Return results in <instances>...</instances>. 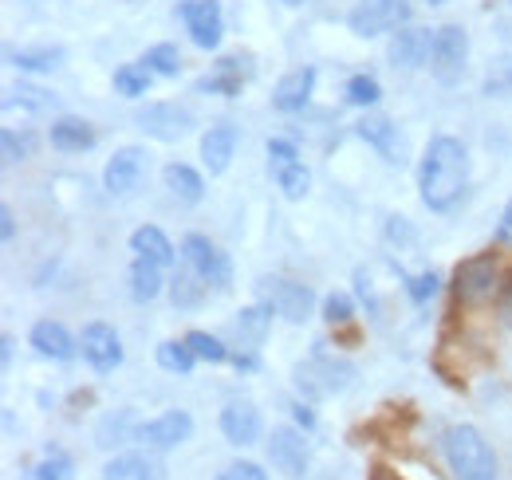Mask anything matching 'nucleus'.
I'll return each instance as SVG.
<instances>
[{"label": "nucleus", "instance_id": "1", "mask_svg": "<svg viewBox=\"0 0 512 480\" xmlns=\"http://www.w3.org/2000/svg\"><path fill=\"white\" fill-rule=\"evenodd\" d=\"M469 185V154L457 138H434L422 154V166H418V189H422V205L434 209V213H446L461 201Z\"/></svg>", "mask_w": 512, "mask_h": 480}, {"label": "nucleus", "instance_id": "2", "mask_svg": "<svg viewBox=\"0 0 512 480\" xmlns=\"http://www.w3.org/2000/svg\"><path fill=\"white\" fill-rule=\"evenodd\" d=\"M442 449L453 480H497V453L477 425H449Z\"/></svg>", "mask_w": 512, "mask_h": 480}, {"label": "nucleus", "instance_id": "3", "mask_svg": "<svg viewBox=\"0 0 512 480\" xmlns=\"http://www.w3.org/2000/svg\"><path fill=\"white\" fill-rule=\"evenodd\" d=\"M493 296H501V264H497L493 252L457 264V272H453V300L461 303V307H481Z\"/></svg>", "mask_w": 512, "mask_h": 480}, {"label": "nucleus", "instance_id": "4", "mask_svg": "<svg viewBox=\"0 0 512 480\" xmlns=\"http://www.w3.org/2000/svg\"><path fill=\"white\" fill-rule=\"evenodd\" d=\"M292 378H296L300 394H308V398H335V394H343V390L351 386L355 366H351L347 359L312 355V359L300 362V366L292 370Z\"/></svg>", "mask_w": 512, "mask_h": 480}, {"label": "nucleus", "instance_id": "5", "mask_svg": "<svg viewBox=\"0 0 512 480\" xmlns=\"http://www.w3.org/2000/svg\"><path fill=\"white\" fill-rule=\"evenodd\" d=\"M260 292V303H268L276 315H284L288 323H308L312 319V307H316V296L308 284H296V280H280V276H264L256 284Z\"/></svg>", "mask_w": 512, "mask_h": 480}, {"label": "nucleus", "instance_id": "6", "mask_svg": "<svg viewBox=\"0 0 512 480\" xmlns=\"http://www.w3.org/2000/svg\"><path fill=\"white\" fill-rule=\"evenodd\" d=\"M182 264H190L213 292H229V284H233L229 256L217 244H209V237H201V233H190V237L182 240Z\"/></svg>", "mask_w": 512, "mask_h": 480}, {"label": "nucleus", "instance_id": "7", "mask_svg": "<svg viewBox=\"0 0 512 480\" xmlns=\"http://www.w3.org/2000/svg\"><path fill=\"white\" fill-rule=\"evenodd\" d=\"M465 60H469V36L457 28V24H446L434 32V52H430V71L442 87H453L461 83L465 75Z\"/></svg>", "mask_w": 512, "mask_h": 480}, {"label": "nucleus", "instance_id": "8", "mask_svg": "<svg viewBox=\"0 0 512 480\" xmlns=\"http://www.w3.org/2000/svg\"><path fill=\"white\" fill-rule=\"evenodd\" d=\"M410 20V4L406 0H359L347 16L351 32L355 36H383V32H394Z\"/></svg>", "mask_w": 512, "mask_h": 480}, {"label": "nucleus", "instance_id": "9", "mask_svg": "<svg viewBox=\"0 0 512 480\" xmlns=\"http://www.w3.org/2000/svg\"><path fill=\"white\" fill-rule=\"evenodd\" d=\"M264 453H268V461H272L284 477H292V480L304 477V473H308V461H312V449H308L304 433H296V429H288V425H276V429L268 433Z\"/></svg>", "mask_w": 512, "mask_h": 480}, {"label": "nucleus", "instance_id": "10", "mask_svg": "<svg viewBox=\"0 0 512 480\" xmlns=\"http://www.w3.org/2000/svg\"><path fill=\"white\" fill-rule=\"evenodd\" d=\"M178 16L182 24L190 28V40L197 48L213 52L225 36V16H221V4L217 0H182L178 4Z\"/></svg>", "mask_w": 512, "mask_h": 480}, {"label": "nucleus", "instance_id": "11", "mask_svg": "<svg viewBox=\"0 0 512 480\" xmlns=\"http://www.w3.org/2000/svg\"><path fill=\"white\" fill-rule=\"evenodd\" d=\"M79 347H83V359L91 362L99 374H111V370L123 362V339H119V331H115L111 323H103V319H95V323L83 327Z\"/></svg>", "mask_w": 512, "mask_h": 480}, {"label": "nucleus", "instance_id": "12", "mask_svg": "<svg viewBox=\"0 0 512 480\" xmlns=\"http://www.w3.org/2000/svg\"><path fill=\"white\" fill-rule=\"evenodd\" d=\"M138 126L158 142H178L193 130V115L178 103H150L138 111Z\"/></svg>", "mask_w": 512, "mask_h": 480}, {"label": "nucleus", "instance_id": "13", "mask_svg": "<svg viewBox=\"0 0 512 480\" xmlns=\"http://www.w3.org/2000/svg\"><path fill=\"white\" fill-rule=\"evenodd\" d=\"M434 52V32L430 28H398L390 48H386V60L402 71H418L422 63H430Z\"/></svg>", "mask_w": 512, "mask_h": 480}, {"label": "nucleus", "instance_id": "14", "mask_svg": "<svg viewBox=\"0 0 512 480\" xmlns=\"http://www.w3.org/2000/svg\"><path fill=\"white\" fill-rule=\"evenodd\" d=\"M190 433H193V418L182 414V410H170V414H162V418L138 425V441H142L146 449H174V445L190 441Z\"/></svg>", "mask_w": 512, "mask_h": 480}, {"label": "nucleus", "instance_id": "15", "mask_svg": "<svg viewBox=\"0 0 512 480\" xmlns=\"http://www.w3.org/2000/svg\"><path fill=\"white\" fill-rule=\"evenodd\" d=\"M142 170H146V154H142L138 146H123V150H115V154H111V162H107V170H103V185H107V193L123 197V193H130V189H138Z\"/></svg>", "mask_w": 512, "mask_h": 480}, {"label": "nucleus", "instance_id": "16", "mask_svg": "<svg viewBox=\"0 0 512 480\" xmlns=\"http://www.w3.org/2000/svg\"><path fill=\"white\" fill-rule=\"evenodd\" d=\"M221 433H225L229 445H241V449L256 445V437H260V410H256L253 402H245V398L229 402L221 410Z\"/></svg>", "mask_w": 512, "mask_h": 480}, {"label": "nucleus", "instance_id": "17", "mask_svg": "<svg viewBox=\"0 0 512 480\" xmlns=\"http://www.w3.org/2000/svg\"><path fill=\"white\" fill-rule=\"evenodd\" d=\"M312 87H316V67H296V71H288V75L276 83V91H272V107L284 111V115H296V111L308 107Z\"/></svg>", "mask_w": 512, "mask_h": 480}, {"label": "nucleus", "instance_id": "18", "mask_svg": "<svg viewBox=\"0 0 512 480\" xmlns=\"http://www.w3.org/2000/svg\"><path fill=\"white\" fill-rule=\"evenodd\" d=\"M233 150H237V126L221 122V126H209L201 134V162L209 174H225L233 162Z\"/></svg>", "mask_w": 512, "mask_h": 480}, {"label": "nucleus", "instance_id": "19", "mask_svg": "<svg viewBox=\"0 0 512 480\" xmlns=\"http://www.w3.org/2000/svg\"><path fill=\"white\" fill-rule=\"evenodd\" d=\"M32 347H36V355L56 359V362H67L75 355V339L67 335L64 323H52V319H40V323L32 327Z\"/></svg>", "mask_w": 512, "mask_h": 480}, {"label": "nucleus", "instance_id": "20", "mask_svg": "<svg viewBox=\"0 0 512 480\" xmlns=\"http://www.w3.org/2000/svg\"><path fill=\"white\" fill-rule=\"evenodd\" d=\"M355 130H359V138H363V142H371V146L383 154L390 166H402V162H406V158H402V138H398V126H394L390 119H363Z\"/></svg>", "mask_w": 512, "mask_h": 480}, {"label": "nucleus", "instance_id": "21", "mask_svg": "<svg viewBox=\"0 0 512 480\" xmlns=\"http://www.w3.org/2000/svg\"><path fill=\"white\" fill-rule=\"evenodd\" d=\"M52 146L56 150H64V154H83V150H91L95 142H99V134H95V126L83 119H60L52 122Z\"/></svg>", "mask_w": 512, "mask_h": 480}, {"label": "nucleus", "instance_id": "22", "mask_svg": "<svg viewBox=\"0 0 512 480\" xmlns=\"http://www.w3.org/2000/svg\"><path fill=\"white\" fill-rule=\"evenodd\" d=\"M130 252L138 256V260H150V264H174V244L166 240L162 229H154V225H142V229H134L130 233Z\"/></svg>", "mask_w": 512, "mask_h": 480}, {"label": "nucleus", "instance_id": "23", "mask_svg": "<svg viewBox=\"0 0 512 480\" xmlns=\"http://www.w3.org/2000/svg\"><path fill=\"white\" fill-rule=\"evenodd\" d=\"M162 178H166V189L182 201V205H197L201 197H205V181L197 170H190L186 162H170L166 170H162Z\"/></svg>", "mask_w": 512, "mask_h": 480}, {"label": "nucleus", "instance_id": "24", "mask_svg": "<svg viewBox=\"0 0 512 480\" xmlns=\"http://www.w3.org/2000/svg\"><path fill=\"white\" fill-rule=\"evenodd\" d=\"M268 327H272V307H268V303L245 307V311L237 315V323H233V331H237V339L245 343V351H256V347L264 343Z\"/></svg>", "mask_w": 512, "mask_h": 480}, {"label": "nucleus", "instance_id": "25", "mask_svg": "<svg viewBox=\"0 0 512 480\" xmlns=\"http://www.w3.org/2000/svg\"><path fill=\"white\" fill-rule=\"evenodd\" d=\"M130 296L134 303H150L162 296V264H150V260H138L130 264Z\"/></svg>", "mask_w": 512, "mask_h": 480}, {"label": "nucleus", "instance_id": "26", "mask_svg": "<svg viewBox=\"0 0 512 480\" xmlns=\"http://www.w3.org/2000/svg\"><path fill=\"white\" fill-rule=\"evenodd\" d=\"M103 480H162L158 477V465L142 453H123L115 461H107L103 469Z\"/></svg>", "mask_w": 512, "mask_h": 480}, {"label": "nucleus", "instance_id": "27", "mask_svg": "<svg viewBox=\"0 0 512 480\" xmlns=\"http://www.w3.org/2000/svg\"><path fill=\"white\" fill-rule=\"evenodd\" d=\"M127 441H138V425H134L130 410H119L115 418H103L99 433H95V445L99 449H115V445H127Z\"/></svg>", "mask_w": 512, "mask_h": 480}, {"label": "nucleus", "instance_id": "28", "mask_svg": "<svg viewBox=\"0 0 512 480\" xmlns=\"http://www.w3.org/2000/svg\"><path fill=\"white\" fill-rule=\"evenodd\" d=\"M205 292H209V284L193 272L190 264H182V268L174 272V284H170V300H174V307H197V303L205 300Z\"/></svg>", "mask_w": 512, "mask_h": 480}, {"label": "nucleus", "instance_id": "29", "mask_svg": "<svg viewBox=\"0 0 512 480\" xmlns=\"http://www.w3.org/2000/svg\"><path fill=\"white\" fill-rule=\"evenodd\" d=\"M24 480H75V465L60 449H48L40 461H32L24 469Z\"/></svg>", "mask_w": 512, "mask_h": 480}, {"label": "nucleus", "instance_id": "30", "mask_svg": "<svg viewBox=\"0 0 512 480\" xmlns=\"http://www.w3.org/2000/svg\"><path fill=\"white\" fill-rule=\"evenodd\" d=\"M272 178H276L280 193H284L288 201H300V197L308 193V185H312V174L304 170V162H284V166H272Z\"/></svg>", "mask_w": 512, "mask_h": 480}, {"label": "nucleus", "instance_id": "31", "mask_svg": "<svg viewBox=\"0 0 512 480\" xmlns=\"http://www.w3.org/2000/svg\"><path fill=\"white\" fill-rule=\"evenodd\" d=\"M8 63L20 71H56L64 63V48H24V52H8Z\"/></svg>", "mask_w": 512, "mask_h": 480}, {"label": "nucleus", "instance_id": "32", "mask_svg": "<svg viewBox=\"0 0 512 480\" xmlns=\"http://www.w3.org/2000/svg\"><path fill=\"white\" fill-rule=\"evenodd\" d=\"M4 107H24V111H36V115H48V111H56V95H48V91H40V87H28V83H20V87H12V91H8Z\"/></svg>", "mask_w": 512, "mask_h": 480}, {"label": "nucleus", "instance_id": "33", "mask_svg": "<svg viewBox=\"0 0 512 480\" xmlns=\"http://www.w3.org/2000/svg\"><path fill=\"white\" fill-rule=\"evenodd\" d=\"M142 67L150 75H162V79H174L182 71V52L174 44H154L146 56H142Z\"/></svg>", "mask_w": 512, "mask_h": 480}, {"label": "nucleus", "instance_id": "34", "mask_svg": "<svg viewBox=\"0 0 512 480\" xmlns=\"http://www.w3.org/2000/svg\"><path fill=\"white\" fill-rule=\"evenodd\" d=\"M36 150V138L32 134H20L12 126L0 130V154H4V166H16V162H28Z\"/></svg>", "mask_w": 512, "mask_h": 480}, {"label": "nucleus", "instance_id": "35", "mask_svg": "<svg viewBox=\"0 0 512 480\" xmlns=\"http://www.w3.org/2000/svg\"><path fill=\"white\" fill-rule=\"evenodd\" d=\"M197 355L190 351V343L182 339V343H162L158 347V366L162 370H170V374H190Z\"/></svg>", "mask_w": 512, "mask_h": 480}, {"label": "nucleus", "instance_id": "36", "mask_svg": "<svg viewBox=\"0 0 512 480\" xmlns=\"http://www.w3.org/2000/svg\"><path fill=\"white\" fill-rule=\"evenodd\" d=\"M383 99V87L375 75H351L347 79V103L351 107H375Z\"/></svg>", "mask_w": 512, "mask_h": 480}, {"label": "nucleus", "instance_id": "37", "mask_svg": "<svg viewBox=\"0 0 512 480\" xmlns=\"http://www.w3.org/2000/svg\"><path fill=\"white\" fill-rule=\"evenodd\" d=\"M146 87H150V71H146V67L127 63V67H119V71H115V91H119V95L138 99V95H146Z\"/></svg>", "mask_w": 512, "mask_h": 480}, {"label": "nucleus", "instance_id": "38", "mask_svg": "<svg viewBox=\"0 0 512 480\" xmlns=\"http://www.w3.org/2000/svg\"><path fill=\"white\" fill-rule=\"evenodd\" d=\"M485 95L489 99H509L512 95V56L493 60L489 75H485Z\"/></svg>", "mask_w": 512, "mask_h": 480}, {"label": "nucleus", "instance_id": "39", "mask_svg": "<svg viewBox=\"0 0 512 480\" xmlns=\"http://www.w3.org/2000/svg\"><path fill=\"white\" fill-rule=\"evenodd\" d=\"M186 343H190L193 355H197V359H205V362L229 359V347H225L217 335H209V331H190V335H186Z\"/></svg>", "mask_w": 512, "mask_h": 480}, {"label": "nucleus", "instance_id": "40", "mask_svg": "<svg viewBox=\"0 0 512 480\" xmlns=\"http://www.w3.org/2000/svg\"><path fill=\"white\" fill-rule=\"evenodd\" d=\"M323 319H327L331 327H343V323H351V319H355V303H351V296H343V292H331V296L323 300Z\"/></svg>", "mask_w": 512, "mask_h": 480}, {"label": "nucleus", "instance_id": "41", "mask_svg": "<svg viewBox=\"0 0 512 480\" xmlns=\"http://www.w3.org/2000/svg\"><path fill=\"white\" fill-rule=\"evenodd\" d=\"M406 296L414 303H430L438 296V272H418V276H406Z\"/></svg>", "mask_w": 512, "mask_h": 480}, {"label": "nucleus", "instance_id": "42", "mask_svg": "<svg viewBox=\"0 0 512 480\" xmlns=\"http://www.w3.org/2000/svg\"><path fill=\"white\" fill-rule=\"evenodd\" d=\"M197 91H201V95H225V99H233V95L241 91V79H233V75H221V71H217V75L201 79V83H197Z\"/></svg>", "mask_w": 512, "mask_h": 480}, {"label": "nucleus", "instance_id": "43", "mask_svg": "<svg viewBox=\"0 0 512 480\" xmlns=\"http://www.w3.org/2000/svg\"><path fill=\"white\" fill-rule=\"evenodd\" d=\"M217 71H221V75H233V79H249V75H253V60H249V56H221V60H217Z\"/></svg>", "mask_w": 512, "mask_h": 480}, {"label": "nucleus", "instance_id": "44", "mask_svg": "<svg viewBox=\"0 0 512 480\" xmlns=\"http://www.w3.org/2000/svg\"><path fill=\"white\" fill-rule=\"evenodd\" d=\"M296 146L284 142V138H268V166H284V162H296Z\"/></svg>", "mask_w": 512, "mask_h": 480}, {"label": "nucleus", "instance_id": "45", "mask_svg": "<svg viewBox=\"0 0 512 480\" xmlns=\"http://www.w3.org/2000/svg\"><path fill=\"white\" fill-rule=\"evenodd\" d=\"M386 240H390V244H402V248H406V244H414V229H410V221H406V217H390V221H386Z\"/></svg>", "mask_w": 512, "mask_h": 480}, {"label": "nucleus", "instance_id": "46", "mask_svg": "<svg viewBox=\"0 0 512 480\" xmlns=\"http://www.w3.org/2000/svg\"><path fill=\"white\" fill-rule=\"evenodd\" d=\"M217 480H268V477H264V469L253 465V461H237V465H229Z\"/></svg>", "mask_w": 512, "mask_h": 480}, {"label": "nucleus", "instance_id": "47", "mask_svg": "<svg viewBox=\"0 0 512 480\" xmlns=\"http://www.w3.org/2000/svg\"><path fill=\"white\" fill-rule=\"evenodd\" d=\"M497 319H501L505 327H512V276L501 284V296H497Z\"/></svg>", "mask_w": 512, "mask_h": 480}, {"label": "nucleus", "instance_id": "48", "mask_svg": "<svg viewBox=\"0 0 512 480\" xmlns=\"http://www.w3.org/2000/svg\"><path fill=\"white\" fill-rule=\"evenodd\" d=\"M0 237H4V244L16 237V213L8 205H0Z\"/></svg>", "mask_w": 512, "mask_h": 480}, {"label": "nucleus", "instance_id": "49", "mask_svg": "<svg viewBox=\"0 0 512 480\" xmlns=\"http://www.w3.org/2000/svg\"><path fill=\"white\" fill-rule=\"evenodd\" d=\"M292 418L300 421V425H304V429H312V425H316V414H312V410H308V406H304V402H296V406H292Z\"/></svg>", "mask_w": 512, "mask_h": 480}, {"label": "nucleus", "instance_id": "50", "mask_svg": "<svg viewBox=\"0 0 512 480\" xmlns=\"http://www.w3.org/2000/svg\"><path fill=\"white\" fill-rule=\"evenodd\" d=\"M229 359H233V366H237V370H256V355H253V351H245V355L237 351V355H229Z\"/></svg>", "mask_w": 512, "mask_h": 480}, {"label": "nucleus", "instance_id": "51", "mask_svg": "<svg viewBox=\"0 0 512 480\" xmlns=\"http://www.w3.org/2000/svg\"><path fill=\"white\" fill-rule=\"evenodd\" d=\"M12 347H16V339H12V335H0V362H4V366L12 362Z\"/></svg>", "mask_w": 512, "mask_h": 480}, {"label": "nucleus", "instance_id": "52", "mask_svg": "<svg viewBox=\"0 0 512 480\" xmlns=\"http://www.w3.org/2000/svg\"><path fill=\"white\" fill-rule=\"evenodd\" d=\"M497 237H501V240L512 237V201L505 205V217H501V233H497Z\"/></svg>", "mask_w": 512, "mask_h": 480}, {"label": "nucleus", "instance_id": "53", "mask_svg": "<svg viewBox=\"0 0 512 480\" xmlns=\"http://www.w3.org/2000/svg\"><path fill=\"white\" fill-rule=\"evenodd\" d=\"M371 480H398V477H390L386 469H379V473H375V477H371Z\"/></svg>", "mask_w": 512, "mask_h": 480}, {"label": "nucleus", "instance_id": "54", "mask_svg": "<svg viewBox=\"0 0 512 480\" xmlns=\"http://www.w3.org/2000/svg\"><path fill=\"white\" fill-rule=\"evenodd\" d=\"M426 4H446V0H426Z\"/></svg>", "mask_w": 512, "mask_h": 480}, {"label": "nucleus", "instance_id": "55", "mask_svg": "<svg viewBox=\"0 0 512 480\" xmlns=\"http://www.w3.org/2000/svg\"><path fill=\"white\" fill-rule=\"evenodd\" d=\"M288 4H300V0H288Z\"/></svg>", "mask_w": 512, "mask_h": 480}]
</instances>
